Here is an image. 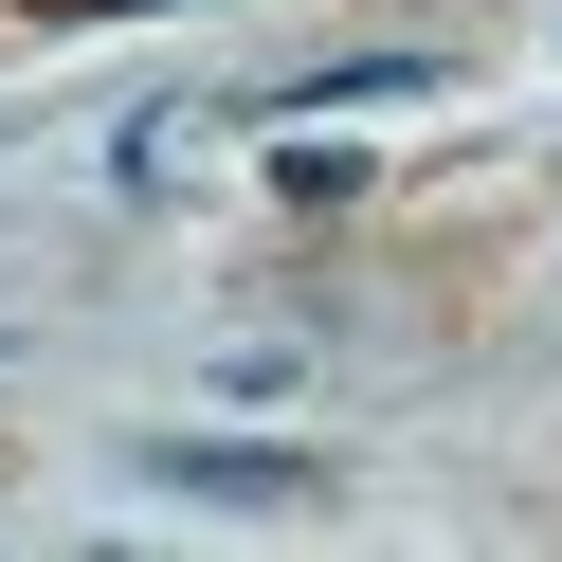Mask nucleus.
Wrapping results in <instances>:
<instances>
[{
  "label": "nucleus",
  "mask_w": 562,
  "mask_h": 562,
  "mask_svg": "<svg viewBox=\"0 0 562 562\" xmlns=\"http://www.w3.org/2000/svg\"><path fill=\"white\" fill-rule=\"evenodd\" d=\"M146 472H164V490H218V508H291L308 453H272V436H164Z\"/></svg>",
  "instance_id": "1"
}]
</instances>
